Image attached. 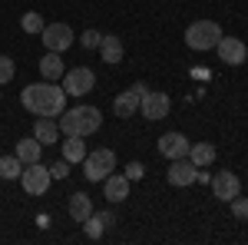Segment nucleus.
<instances>
[{
    "label": "nucleus",
    "mask_w": 248,
    "mask_h": 245,
    "mask_svg": "<svg viewBox=\"0 0 248 245\" xmlns=\"http://www.w3.org/2000/svg\"><path fill=\"white\" fill-rule=\"evenodd\" d=\"M222 37H225V33H222V27H218L215 20H195V23L186 27V47L199 50V53L212 50Z\"/></svg>",
    "instance_id": "obj_3"
},
{
    "label": "nucleus",
    "mask_w": 248,
    "mask_h": 245,
    "mask_svg": "<svg viewBox=\"0 0 248 245\" xmlns=\"http://www.w3.org/2000/svg\"><path fill=\"white\" fill-rule=\"evenodd\" d=\"M142 163H129V166H126V179H129V182H133V179H142Z\"/></svg>",
    "instance_id": "obj_29"
},
{
    "label": "nucleus",
    "mask_w": 248,
    "mask_h": 245,
    "mask_svg": "<svg viewBox=\"0 0 248 245\" xmlns=\"http://www.w3.org/2000/svg\"><path fill=\"white\" fill-rule=\"evenodd\" d=\"M60 86L66 90V96H86V93H93V86H96V73H93V70H86V66L66 70Z\"/></svg>",
    "instance_id": "obj_7"
},
{
    "label": "nucleus",
    "mask_w": 248,
    "mask_h": 245,
    "mask_svg": "<svg viewBox=\"0 0 248 245\" xmlns=\"http://www.w3.org/2000/svg\"><path fill=\"white\" fill-rule=\"evenodd\" d=\"M14 73H17L14 60H10V57H0V86H3V83H10V80H14Z\"/></svg>",
    "instance_id": "obj_26"
},
{
    "label": "nucleus",
    "mask_w": 248,
    "mask_h": 245,
    "mask_svg": "<svg viewBox=\"0 0 248 245\" xmlns=\"http://www.w3.org/2000/svg\"><path fill=\"white\" fill-rule=\"evenodd\" d=\"M20 27H23V33H43L46 20L40 17L37 10H30V14H23V17H20Z\"/></svg>",
    "instance_id": "obj_24"
},
{
    "label": "nucleus",
    "mask_w": 248,
    "mask_h": 245,
    "mask_svg": "<svg viewBox=\"0 0 248 245\" xmlns=\"http://www.w3.org/2000/svg\"><path fill=\"white\" fill-rule=\"evenodd\" d=\"M60 149H63V159H66V163H83V159H86V143H83V136H66V139L60 143Z\"/></svg>",
    "instance_id": "obj_20"
},
{
    "label": "nucleus",
    "mask_w": 248,
    "mask_h": 245,
    "mask_svg": "<svg viewBox=\"0 0 248 245\" xmlns=\"http://www.w3.org/2000/svg\"><path fill=\"white\" fill-rule=\"evenodd\" d=\"M40 152H43V143H40L37 136H30V139H20L14 156H17L23 166H30V163H40Z\"/></svg>",
    "instance_id": "obj_17"
},
{
    "label": "nucleus",
    "mask_w": 248,
    "mask_h": 245,
    "mask_svg": "<svg viewBox=\"0 0 248 245\" xmlns=\"http://www.w3.org/2000/svg\"><path fill=\"white\" fill-rule=\"evenodd\" d=\"M189 139L182 136V132H166V136H159V156H166V159H182V156H189Z\"/></svg>",
    "instance_id": "obj_12"
},
{
    "label": "nucleus",
    "mask_w": 248,
    "mask_h": 245,
    "mask_svg": "<svg viewBox=\"0 0 248 245\" xmlns=\"http://www.w3.org/2000/svg\"><path fill=\"white\" fill-rule=\"evenodd\" d=\"M166 179H169V186L186 189V186H192V182L199 179V166L192 163L189 156H182V159H172V166H169V172H166Z\"/></svg>",
    "instance_id": "obj_10"
},
{
    "label": "nucleus",
    "mask_w": 248,
    "mask_h": 245,
    "mask_svg": "<svg viewBox=\"0 0 248 245\" xmlns=\"http://www.w3.org/2000/svg\"><path fill=\"white\" fill-rule=\"evenodd\" d=\"M60 132L63 136H93L99 126H103V116L96 106H73V110H63L60 113Z\"/></svg>",
    "instance_id": "obj_2"
},
{
    "label": "nucleus",
    "mask_w": 248,
    "mask_h": 245,
    "mask_svg": "<svg viewBox=\"0 0 248 245\" xmlns=\"http://www.w3.org/2000/svg\"><path fill=\"white\" fill-rule=\"evenodd\" d=\"M215 156H218V152H215L212 143H192V146H189V159L199 166V169L212 166V163H215Z\"/></svg>",
    "instance_id": "obj_22"
},
{
    "label": "nucleus",
    "mask_w": 248,
    "mask_h": 245,
    "mask_svg": "<svg viewBox=\"0 0 248 245\" xmlns=\"http://www.w3.org/2000/svg\"><path fill=\"white\" fill-rule=\"evenodd\" d=\"M113 169H116V152L106 149V146L86 152V159H83V172H86V179H90V182H103Z\"/></svg>",
    "instance_id": "obj_4"
},
{
    "label": "nucleus",
    "mask_w": 248,
    "mask_h": 245,
    "mask_svg": "<svg viewBox=\"0 0 248 245\" xmlns=\"http://www.w3.org/2000/svg\"><path fill=\"white\" fill-rule=\"evenodd\" d=\"M40 40H43V47L46 50H53V53H63V50H70L73 47V27L70 23H46L43 27V33H40Z\"/></svg>",
    "instance_id": "obj_6"
},
{
    "label": "nucleus",
    "mask_w": 248,
    "mask_h": 245,
    "mask_svg": "<svg viewBox=\"0 0 248 245\" xmlns=\"http://www.w3.org/2000/svg\"><path fill=\"white\" fill-rule=\"evenodd\" d=\"M23 172V163L17 156H0V179H20Z\"/></svg>",
    "instance_id": "obj_23"
},
{
    "label": "nucleus",
    "mask_w": 248,
    "mask_h": 245,
    "mask_svg": "<svg viewBox=\"0 0 248 245\" xmlns=\"http://www.w3.org/2000/svg\"><path fill=\"white\" fill-rule=\"evenodd\" d=\"M215 50H218V60L229 63V66H242V63L248 60V47L238 37H222L218 43H215Z\"/></svg>",
    "instance_id": "obj_11"
},
{
    "label": "nucleus",
    "mask_w": 248,
    "mask_h": 245,
    "mask_svg": "<svg viewBox=\"0 0 248 245\" xmlns=\"http://www.w3.org/2000/svg\"><path fill=\"white\" fill-rule=\"evenodd\" d=\"M40 73H43V80H63V73H66V66H63V60H60V53H53V50H46V57L40 60Z\"/></svg>",
    "instance_id": "obj_19"
},
{
    "label": "nucleus",
    "mask_w": 248,
    "mask_h": 245,
    "mask_svg": "<svg viewBox=\"0 0 248 245\" xmlns=\"http://www.w3.org/2000/svg\"><path fill=\"white\" fill-rule=\"evenodd\" d=\"M229 206H232V215H235L238 222H248V199L245 196H235Z\"/></svg>",
    "instance_id": "obj_25"
},
{
    "label": "nucleus",
    "mask_w": 248,
    "mask_h": 245,
    "mask_svg": "<svg viewBox=\"0 0 248 245\" xmlns=\"http://www.w3.org/2000/svg\"><path fill=\"white\" fill-rule=\"evenodd\" d=\"M99 57H103V63H109V66L123 63V57H126V47H123V40L113 37V33H103V43H99Z\"/></svg>",
    "instance_id": "obj_14"
},
{
    "label": "nucleus",
    "mask_w": 248,
    "mask_h": 245,
    "mask_svg": "<svg viewBox=\"0 0 248 245\" xmlns=\"http://www.w3.org/2000/svg\"><path fill=\"white\" fill-rule=\"evenodd\" d=\"M50 176H53V179H66V176H70V163H66V159L53 163V166H50Z\"/></svg>",
    "instance_id": "obj_28"
},
{
    "label": "nucleus",
    "mask_w": 248,
    "mask_h": 245,
    "mask_svg": "<svg viewBox=\"0 0 248 245\" xmlns=\"http://www.w3.org/2000/svg\"><path fill=\"white\" fill-rule=\"evenodd\" d=\"M50 182H53L50 166L30 163V166H23V172H20V186H23V192H27V196H46Z\"/></svg>",
    "instance_id": "obj_5"
},
{
    "label": "nucleus",
    "mask_w": 248,
    "mask_h": 245,
    "mask_svg": "<svg viewBox=\"0 0 248 245\" xmlns=\"http://www.w3.org/2000/svg\"><path fill=\"white\" fill-rule=\"evenodd\" d=\"M209 182H212V196L222 199V202H232L235 196H242V182H238V176L232 169H218Z\"/></svg>",
    "instance_id": "obj_8"
},
{
    "label": "nucleus",
    "mask_w": 248,
    "mask_h": 245,
    "mask_svg": "<svg viewBox=\"0 0 248 245\" xmlns=\"http://www.w3.org/2000/svg\"><path fill=\"white\" fill-rule=\"evenodd\" d=\"M169 106H172V99L166 93H159V90H146V93L139 96V113L146 116V119H166Z\"/></svg>",
    "instance_id": "obj_9"
},
{
    "label": "nucleus",
    "mask_w": 248,
    "mask_h": 245,
    "mask_svg": "<svg viewBox=\"0 0 248 245\" xmlns=\"http://www.w3.org/2000/svg\"><path fill=\"white\" fill-rule=\"evenodd\" d=\"M33 136H37L43 146H53V143H60V126L50 119V116H37V123H33Z\"/></svg>",
    "instance_id": "obj_16"
},
{
    "label": "nucleus",
    "mask_w": 248,
    "mask_h": 245,
    "mask_svg": "<svg viewBox=\"0 0 248 245\" xmlns=\"http://www.w3.org/2000/svg\"><path fill=\"white\" fill-rule=\"evenodd\" d=\"M90 215H93V199H90L86 192H73V196H70V219L83 226Z\"/></svg>",
    "instance_id": "obj_15"
},
{
    "label": "nucleus",
    "mask_w": 248,
    "mask_h": 245,
    "mask_svg": "<svg viewBox=\"0 0 248 245\" xmlns=\"http://www.w3.org/2000/svg\"><path fill=\"white\" fill-rule=\"evenodd\" d=\"M20 103L33 116H50L53 119V116H60L66 110V90L57 86L53 80H43V83H33V86H23Z\"/></svg>",
    "instance_id": "obj_1"
},
{
    "label": "nucleus",
    "mask_w": 248,
    "mask_h": 245,
    "mask_svg": "<svg viewBox=\"0 0 248 245\" xmlns=\"http://www.w3.org/2000/svg\"><path fill=\"white\" fill-rule=\"evenodd\" d=\"M113 226V215L109 212H93L86 222H83V232L90 235V239H103V232Z\"/></svg>",
    "instance_id": "obj_21"
},
{
    "label": "nucleus",
    "mask_w": 248,
    "mask_h": 245,
    "mask_svg": "<svg viewBox=\"0 0 248 245\" xmlns=\"http://www.w3.org/2000/svg\"><path fill=\"white\" fill-rule=\"evenodd\" d=\"M113 113L119 116V119H129V116L139 113V93H133V90H126V93H119L113 99Z\"/></svg>",
    "instance_id": "obj_18"
},
{
    "label": "nucleus",
    "mask_w": 248,
    "mask_h": 245,
    "mask_svg": "<svg viewBox=\"0 0 248 245\" xmlns=\"http://www.w3.org/2000/svg\"><path fill=\"white\" fill-rule=\"evenodd\" d=\"M103 196H106L109 202H123V199L129 196V179H126V172H123V176L109 172V176L103 179Z\"/></svg>",
    "instance_id": "obj_13"
},
{
    "label": "nucleus",
    "mask_w": 248,
    "mask_h": 245,
    "mask_svg": "<svg viewBox=\"0 0 248 245\" xmlns=\"http://www.w3.org/2000/svg\"><path fill=\"white\" fill-rule=\"evenodd\" d=\"M79 43H83L86 50H99V43H103V33H99V30H86Z\"/></svg>",
    "instance_id": "obj_27"
}]
</instances>
